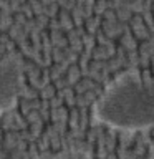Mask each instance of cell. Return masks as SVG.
<instances>
[{"mask_svg": "<svg viewBox=\"0 0 154 159\" xmlns=\"http://www.w3.org/2000/svg\"><path fill=\"white\" fill-rule=\"evenodd\" d=\"M98 116L119 128L154 124V80H146L136 73L124 75L101 96Z\"/></svg>", "mask_w": 154, "mask_h": 159, "instance_id": "obj_1", "label": "cell"}, {"mask_svg": "<svg viewBox=\"0 0 154 159\" xmlns=\"http://www.w3.org/2000/svg\"><path fill=\"white\" fill-rule=\"evenodd\" d=\"M22 84V60L8 55L0 60V109L12 106Z\"/></svg>", "mask_w": 154, "mask_h": 159, "instance_id": "obj_2", "label": "cell"}, {"mask_svg": "<svg viewBox=\"0 0 154 159\" xmlns=\"http://www.w3.org/2000/svg\"><path fill=\"white\" fill-rule=\"evenodd\" d=\"M121 2H123V5H126V7H133V5L139 3L141 0H121Z\"/></svg>", "mask_w": 154, "mask_h": 159, "instance_id": "obj_3", "label": "cell"}, {"mask_svg": "<svg viewBox=\"0 0 154 159\" xmlns=\"http://www.w3.org/2000/svg\"><path fill=\"white\" fill-rule=\"evenodd\" d=\"M53 94V88H47L45 89V96H52Z\"/></svg>", "mask_w": 154, "mask_h": 159, "instance_id": "obj_4", "label": "cell"}]
</instances>
